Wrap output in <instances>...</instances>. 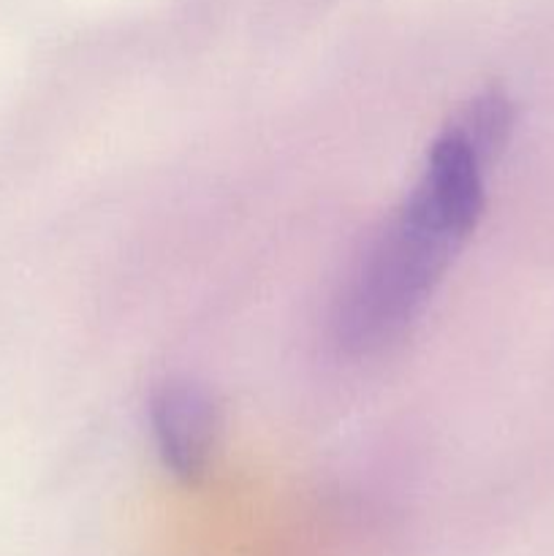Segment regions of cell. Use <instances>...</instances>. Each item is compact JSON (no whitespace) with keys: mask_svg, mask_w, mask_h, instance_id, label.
I'll return each instance as SVG.
<instances>
[{"mask_svg":"<svg viewBox=\"0 0 554 556\" xmlns=\"http://www.w3.org/2000/svg\"><path fill=\"white\" fill-rule=\"evenodd\" d=\"M494 152L459 117L435 136L411 193L364 244L335 307V340L351 356L400 342L424 315L487 206Z\"/></svg>","mask_w":554,"mask_h":556,"instance_id":"6da1fadb","label":"cell"},{"mask_svg":"<svg viewBox=\"0 0 554 556\" xmlns=\"http://www.w3.org/2000/svg\"><path fill=\"white\" fill-rule=\"evenodd\" d=\"M158 456L174 478L196 483L210 472L221 440V407L210 389L193 380H168L150 402Z\"/></svg>","mask_w":554,"mask_h":556,"instance_id":"7a4b0ae2","label":"cell"}]
</instances>
